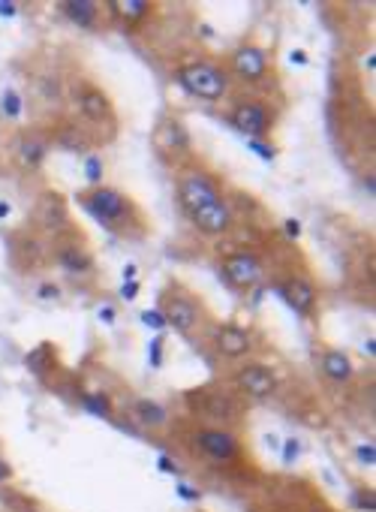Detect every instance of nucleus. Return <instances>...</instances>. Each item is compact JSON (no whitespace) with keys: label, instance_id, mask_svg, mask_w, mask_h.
Listing matches in <instances>:
<instances>
[{"label":"nucleus","instance_id":"1","mask_svg":"<svg viewBox=\"0 0 376 512\" xmlns=\"http://www.w3.org/2000/svg\"><path fill=\"white\" fill-rule=\"evenodd\" d=\"M82 205L85 211L100 223L106 226L109 232L115 235H124V238H142L148 232V220L142 214V208L118 187H109V184H100V187H88L82 196Z\"/></svg>","mask_w":376,"mask_h":512},{"label":"nucleus","instance_id":"2","mask_svg":"<svg viewBox=\"0 0 376 512\" xmlns=\"http://www.w3.org/2000/svg\"><path fill=\"white\" fill-rule=\"evenodd\" d=\"M175 79L190 97L205 100V103H220L229 94L226 70H220L211 61H187L175 70Z\"/></svg>","mask_w":376,"mask_h":512},{"label":"nucleus","instance_id":"3","mask_svg":"<svg viewBox=\"0 0 376 512\" xmlns=\"http://www.w3.org/2000/svg\"><path fill=\"white\" fill-rule=\"evenodd\" d=\"M229 124L247 139H268L274 130V112L259 97H241L229 109Z\"/></svg>","mask_w":376,"mask_h":512},{"label":"nucleus","instance_id":"4","mask_svg":"<svg viewBox=\"0 0 376 512\" xmlns=\"http://www.w3.org/2000/svg\"><path fill=\"white\" fill-rule=\"evenodd\" d=\"M163 317H166V326L175 329L178 335H193L202 326V305L193 299L190 290L175 284V290L166 293L163 299Z\"/></svg>","mask_w":376,"mask_h":512},{"label":"nucleus","instance_id":"5","mask_svg":"<svg viewBox=\"0 0 376 512\" xmlns=\"http://www.w3.org/2000/svg\"><path fill=\"white\" fill-rule=\"evenodd\" d=\"M265 269L259 263V256L250 253V250H235L229 256H223V266H220V278L232 287V290H253L259 281H262Z\"/></svg>","mask_w":376,"mask_h":512},{"label":"nucleus","instance_id":"6","mask_svg":"<svg viewBox=\"0 0 376 512\" xmlns=\"http://www.w3.org/2000/svg\"><path fill=\"white\" fill-rule=\"evenodd\" d=\"M193 446H196L205 458H211V461H217V464H232V461L241 458V443H238V437H235L229 428H223V425L199 428V431L193 434Z\"/></svg>","mask_w":376,"mask_h":512},{"label":"nucleus","instance_id":"7","mask_svg":"<svg viewBox=\"0 0 376 512\" xmlns=\"http://www.w3.org/2000/svg\"><path fill=\"white\" fill-rule=\"evenodd\" d=\"M187 401L193 404L196 413H202L211 422H223L232 425L241 416V404L235 401V395L223 392V389H193L187 395Z\"/></svg>","mask_w":376,"mask_h":512},{"label":"nucleus","instance_id":"8","mask_svg":"<svg viewBox=\"0 0 376 512\" xmlns=\"http://www.w3.org/2000/svg\"><path fill=\"white\" fill-rule=\"evenodd\" d=\"M76 106H79V112H82V118H85L88 124H94V127H112V130H115V124H118L115 106H112L109 94H106L100 85L82 82V85L76 88Z\"/></svg>","mask_w":376,"mask_h":512},{"label":"nucleus","instance_id":"9","mask_svg":"<svg viewBox=\"0 0 376 512\" xmlns=\"http://www.w3.org/2000/svg\"><path fill=\"white\" fill-rule=\"evenodd\" d=\"M229 64H232V73H235L244 85H262V82L268 79V49H262V46L253 43V40L241 43V46L232 52Z\"/></svg>","mask_w":376,"mask_h":512},{"label":"nucleus","instance_id":"10","mask_svg":"<svg viewBox=\"0 0 376 512\" xmlns=\"http://www.w3.org/2000/svg\"><path fill=\"white\" fill-rule=\"evenodd\" d=\"M178 199H181V208L190 214L202 205H211V202H220V187L199 169H190V172H181L178 178Z\"/></svg>","mask_w":376,"mask_h":512},{"label":"nucleus","instance_id":"11","mask_svg":"<svg viewBox=\"0 0 376 512\" xmlns=\"http://www.w3.org/2000/svg\"><path fill=\"white\" fill-rule=\"evenodd\" d=\"M235 386L244 398H253V401H265L277 392V377L268 365L262 362H247L238 368L235 374Z\"/></svg>","mask_w":376,"mask_h":512},{"label":"nucleus","instance_id":"12","mask_svg":"<svg viewBox=\"0 0 376 512\" xmlns=\"http://www.w3.org/2000/svg\"><path fill=\"white\" fill-rule=\"evenodd\" d=\"M187 217H190V223H193L202 235H211V238L226 235V232L232 229V208L226 205V199L211 202V205H202V208L190 211Z\"/></svg>","mask_w":376,"mask_h":512},{"label":"nucleus","instance_id":"13","mask_svg":"<svg viewBox=\"0 0 376 512\" xmlns=\"http://www.w3.org/2000/svg\"><path fill=\"white\" fill-rule=\"evenodd\" d=\"M214 347H217V353L226 356V359H244V356L253 353V335H250L247 329L235 326V323H226V326H217V332H214Z\"/></svg>","mask_w":376,"mask_h":512},{"label":"nucleus","instance_id":"14","mask_svg":"<svg viewBox=\"0 0 376 512\" xmlns=\"http://www.w3.org/2000/svg\"><path fill=\"white\" fill-rule=\"evenodd\" d=\"M277 290H280V296L286 299V305H289L295 314H301V317H313L319 293H316V287H313L307 278H286Z\"/></svg>","mask_w":376,"mask_h":512},{"label":"nucleus","instance_id":"15","mask_svg":"<svg viewBox=\"0 0 376 512\" xmlns=\"http://www.w3.org/2000/svg\"><path fill=\"white\" fill-rule=\"evenodd\" d=\"M55 260L67 275H91L94 272V253L79 241H61Z\"/></svg>","mask_w":376,"mask_h":512},{"label":"nucleus","instance_id":"16","mask_svg":"<svg viewBox=\"0 0 376 512\" xmlns=\"http://www.w3.org/2000/svg\"><path fill=\"white\" fill-rule=\"evenodd\" d=\"M130 416H133L142 428H148V431H160V428L169 425V410H166V404H160V401H154V398H136Z\"/></svg>","mask_w":376,"mask_h":512},{"label":"nucleus","instance_id":"17","mask_svg":"<svg viewBox=\"0 0 376 512\" xmlns=\"http://www.w3.org/2000/svg\"><path fill=\"white\" fill-rule=\"evenodd\" d=\"M319 371L331 383H349L355 377V365H352L349 353H343V350H325L319 356Z\"/></svg>","mask_w":376,"mask_h":512},{"label":"nucleus","instance_id":"18","mask_svg":"<svg viewBox=\"0 0 376 512\" xmlns=\"http://www.w3.org/2000/svg\"><path fill=\"white\" fill-rule=\"evenodd\" d=\"M61 13L85 31H94L100 25V4H94V0H64Z\"/></svg>","mask_w":376,"mask_h":512},{"label":"nucleus","instance_id":"19","mask_svg":"<svg viewBox=\"0 0 376 512\" xmlns=\"http://www.w3.org/2000/svg\"><path fill=\"white\" fill-rule=\"evenodd\" d=\"M157 145H160L163 154H166V151L187 154V151H190V133H187V127H184L178 118H169V121H163V127H160V133H157Z\"/></svg>","mask_w":376,"mask_h":512},{"label":"nucleus","instance_id":"20","mask_svg":"<svg viewBox=\"0 0 376 512\" xmlns=\"http://www.w3.org/2000/svg\"><path fill=\"white\" fill-rule=\"evenodd\" d=\"M49 148H52L49 139H43L37 133H28V136H22L16 154H19V160H22L25 169H40L46 163V157H49Z\"/></svg>","mask_w":376,"mask_h":512},{"label":"nucleus","instance_id":"21","mask_svg":"<svg viewBox=\"0 0 376 512\" xmlns=\"http://www.w3.org/2000/svg\"><path fill=\"white\" fill-rule=\"evenodd\" d=\"M37 220L46 226V229H61L64 223H70V211H67V202L61 193H46L40 199V214Z\"/></svg>","mask_w":376,"mask_h":512},{"label":"nucleus","instance_id":"22","mask_svg":"<svg viewBox=\"0 0 376 512\" xmlns=\"http://www.w3.org/2000/svg\"><path fill=\"white\" fill-rule=\"evenodd\" d=\"M109 10L124 22V25H139L151 16L154 4H148V0H115V4H109Z\"/></svg>","mask_w":376,"mask_h":512},{"label":"nucleus","instance_id":"23","mask_svg":"<svg viewBox=\"0 0 376 512\" xmlns=\"http://www.w3.org/2000/svg\"><path fill=\"white\" fill-rule=\"evenodd\" d=\"M55 142L64 148V151H70V154H85L94 142H91V136L85 133V130H79L76 124H67L58 136H55Z\"/></svg>","mask_w":376,"mask_h":512},{"label":"nucleus","instance_id":"24","mask_svg":"<svg viewBox=\"0 0 376 512\" xmlns=\"http://www.w3.org/2000/svg\"><path fill=\"white\" fill-rule=\"evenodd\" d=\"M79 404L91 416H97V419H115V404H112V398L106 392H82L79 395Z\"/></svg>","mask_w":376,"mask_h":512},{"label":"nucleus","instance_id":"25","mask_svg":"<svg viewBox=\"0 0 376 512\" xmlns=\"http://www.w3.org/2000/svg\"><path fill=\"white\" fill-rule=\"evenodd\" d=\"M25 365H28L37 377H43V374L55 365V347H52L49 341H43L37 350H31V353L25 356Z\"/></svg>","mask_w":376,"mask_h":512},{"label":"nucleus","instance_id":"26","mask_svg":"<svg viewBox=\"0 0 376 512\" xmlns=\"http://www.w3.org/2000/svg\"><path fill=\"white\" fill-rule=\"evenodd\" d=\"M0 109H4L7 118H19L22 115V97L13 88H7L4 94H0Z\"/></svg>","mask_w":376,"mask_h":512},{"label":"nucleus","instance_id":"27","mask_svg":"<svg viewBox=\"0 0 376 512\" xmlns=\"http://www.w3.org/2000/svg\"><path fill=\"white\" fill-rule=\"evenodd\" d=\"M103 169H106V166H103V157L94 154V157L85 160V175H88V184H91V187H100V184H103Z\"/></svg>","mask_w":376,"mask_h":512},{"label":"nucleus","instance_id":"28","mask_svg":"<svg viewBox=\"0 0 376 512\" xmlns=\"http://www.w3.org/2000/svg\"><path fill=\"white\" fill-rule=\"evenodd\" d=\"M352 503H355V509H361V512H373V509H376V500H373V491H370V488H355Z\"/></svg>","mask_w":376,"mask_h":512},{"label":"nucleus","instance_id":"29","mask_svg":"<svg viewBox=\"0 0 376 512\" xmlns=\"http://www.w3.org/2000/svg\"><path fill=\"white\" fill-rule=\"evenodd\" d=\"M148 359H151V368H163V335H157V338L151 341Z\"/></svg>","mask_w":376,"mask_h":512},{"label":"nucleus","instance_id":"30","mask_svg":"<svg viewBox=\"0 0 376 512\" xmlns=\"http://www.w3.org/2000/svg\"><path fill=\"white\" fill-rule=\"evenodd\" d=\"M142 323H145L148 329H166L163 311H145V314H142Z\"/></svg>","mask_w":376,"mask_h":512},{"label":"nucleus","instance_id":"31","mask_svg":"<svg viewBox=\"0 0 376 512\" xmlns=\"http://www.w3.org/2000/svg\"><path fill=\"white\" fill-rule=\"evenodd\" d=\"M247 145H250V148H253V151H256L262 160H274V148H268L262 139H247Z\"/></svg>","mask_w":376,"mask_h":512},{"label":"nucleus","instance_id":"32","mask_svg":"<svg viewBox=\"0 0 376 512\" xmlns=\"http://www.w3.org/2000/svg\"><path fill=\"white\" fill-rule=\"evenodd\" d=\"M16 479V470H13V464L0 455V485H7V482H13Z\"/></svg>","mask_w":376,"mask_h":512},{"label":"nucleus","instance_id":"33","mask_svg":"<svg viewBox=\"0 0 376 512\" xmlns=\"http://www.w3.org/2000/svg\"><path fill=\"white\" fill-rule=\"evenodd\" d=\"M298 452H301V443L295 437H289L286 440V452H283V464H292L298 458Z\"/></svg>","mask_w":376,"mask_h":512},{"label":"nucleus","instance_id":"34","mask_svg":"<svg viewBox=\"0 0 376 512\" xmlns=\"http://www.w3.org/2000/svg\"><path fill=\"white\" fill-rule=\"evenodd\" d=\"M139 290H142V284H139V281H124V287H121V299L133 302Z\"/></svg>","mask_w":376,"mask_h":512},{"label":"nucleus","instance_id":"35","mask_svg":"<svg viewBox=\"0 0 376 512\" xmlns=\"http://www.w3.org/2000/svg\"><path fill=\"white\" fill-rule=\"evenodd\" d=\"M358 458L370 467L373 461H376V452H373V446H358Z\"/></svg>","mask_w":376,"mask_h":512},{"label":"nucleus","instance_id":"36","mask_svg":"<svg viewBox=\"0 0 376 512\" xmlns=\"http://www.w3.org/2000/svg\"><path fill=\"white\" fill-rule=\"evenodd\" d=\"M58 296H61V290L55 284H43L40 287V299H58Z\"/></svg>","mask_w":376,"mask_h":512},{"label":"nucleus","instance_id":"37","mask_svg":"<svg viewBox=\"0 0 376 512\" xmlns=\"http://www.w3.org/2000/svg\"><path fill=\"white\" fill-rule=\"evenodd\" d=\"M100 320H103V323H115V311H112L109 305H106V308H100Z\"/></svg>","mask_w":376,"mask_h":512},{"label":"nucleus","instance_id":"38","mask_svg":"<svg viewBox=\"0 0 376 512\" xmlns=\"http://www.w3.org/2000/svg\"><path fill=\"white\" fill-rule=\"evenodd\" d=\"M0 16H16V4H4L0 0Z\"/></svg>","mask_w":376,"mask_h":512},{"label":"nucleus","instance_id":"39","mask_svg":"<svg viewBox=\"0 0 376 512\" xmlns=\"http://www.w3.org/2000/svg\"><path fill=\"white\" fill-rule=\"evenodd\" d=\"M286 232L298 238V235H301V226H298V220H286Z\"/></svg>","mask_w":376,"mask_h":512},{"label":"nucleus","instance_id":"40","mask_svg":"<svg viewBox=\"0 0 376 512\" xmlns=\"http://www.w3.org/2000/svg\"><path fill=\"white\" fill-rule=\"evenodd\" d=\"M124 281H136V266H127L124 269Z\"/></svg>","mask_w":376,"mask_h":512},{"label":"nucleus","instance_id":"41","mask_svg":"<svg viewBox=\"0 0 376 512\" xmlns=\"http://www.w3.org/2000/svg\"><path fill=\"white\" fill-rule=\"evenodd\" d=\"M178 488H181V494H184V497H190V500H196V497H199L196 491H190V485H178Z\"/></svg>","mask_w":376,"mask_h":512},{"label":"nucleus","instance_id":"42","mask_svg":"<svg viewBox=\"0 0 376 512\" xmlns=\"http://www.w3.org/2000/svg\"><path fill=\"white\" fill-rule=\"evenodd\" d=\"M10 214V202H0V217H7Z\"/></svg>","mask_w":376,"mask_h":512}]
</instances>
